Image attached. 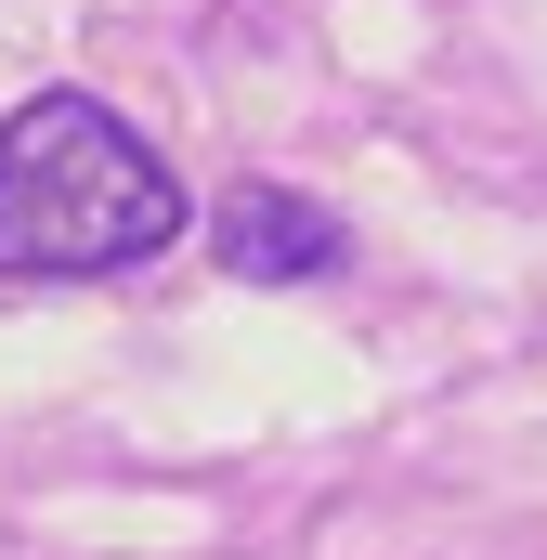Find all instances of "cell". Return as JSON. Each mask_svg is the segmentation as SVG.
<instances>
[{
    "mask_svg": "<svg viewBox=\"0 0 547 560\" xmlns=\"http://www.w3.org/2000/svg\"><path fill=\"white\" fill-rule=\"evenodd\" d=\"M196 235V196L170 156L92 105V92H26L0 118V287H92Z\"/></svg>",
    "mask_w": 547,
    "mask_h": 560,
    "instance_id": "1",
    "label": "cell"
},
{
    "mask_svg": "<svg viewBox=\"0 0 547 560\" xmlns=\"http://www.w3.org/2000/svg\"><path fill=\"white\" fill-rule=\"evenodd\" d=\"M209 248H222V275H248V287H313V275L352 261V222L326 196H300V183H235L209 209Z\"/></svg>",
    "mask_w": 547,
    "mask_h": 560,
    "instance_id": "2",
    "label": "cell"
}]
</instances>
